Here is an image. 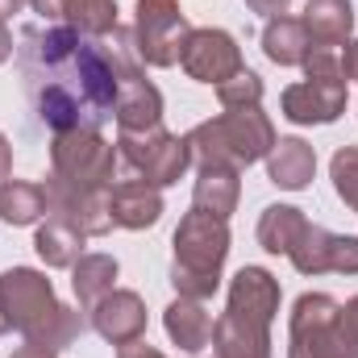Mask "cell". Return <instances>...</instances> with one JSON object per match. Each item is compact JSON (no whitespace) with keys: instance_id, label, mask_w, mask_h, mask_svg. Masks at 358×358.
Masks as SVG:
<instances>
[{"instance_id":"6da1fadb","label":"cell","mask_w":358,"mask_h":358,"mask_svg":"<svg viewBox=\"0 0 358 358\" xmlns=\"http://www.w3.org/2000/svg\"><path fill=\"white\" fill-rule=\"evenodd\" d=\"M17 59L38 121H46L55 134L100 129L117 113V71L104 42H88L76 29L29 25Z\"/></svg>"},{"instance_id":"7a4b0ae2","label":"cell","mask_w":358,"mask_h":358,"mask_svg":"<svg viewBox=\"0 0 358 358\" xmlns=\"http://www.w3.org/2000/svg\"><path fill=\"white\" fill-rule=\"evenodd\" d=\"M279 283L263 267H242L229 283V308L213 325L217 358H271V317Z\"/></svg>"},{"instance_id":"3957f363","label":"cell","mask_w":358,"mask_h":358,"mask_svg":"<svg viewBox=\"0 0 358 358\" xmlns=\"http://www.w3.org/2000/svg\"><path fill=\"white\" fill-rule=\"evenodd\" d=\"M275 146L267 113L259 104L250 108H229L217 121H204L187 134V150L200 167H250Z\"/></svg>"},{"instance_id":"277c9868","label":"cell","mask_w":358,"mask_h":358,"mask_svg":"<svg viewBox=\"0 0 358 358\" xmlns=\"http://www.w3.org/2000/svg\"><path fill=\"white\" fill-rule=\"evenodd\" d=\"M229 255V225L225 217L192 208L176 229V263H171V283L179 296L204 300L221 283V263Z\"/></svg>"},{"instance_id":"5b68a950","label":"cell","mask_w":358,"mask_h":358,"mask_svg":"<svg viewBox=\"0 0 358 358\" xmlns=\"http://www.w3.org/2000/svg\"><path fill=\"white\" fill-rule=\"evenodd\" d=\"M287 358H358L342 329V308L325 292H304L292 308V350Z\"/></svg>"},{"instance_id":"8992f818","label":"cell","mask_w":358,"mask_h":358,"mask_svg":"<svg viewBox=\"0 0 358 358\" xmlns=\"http://www.w3.org/2000/svg\"><path fill=\"white\" fill-rule=\"evenodd\" d=\"M63 304H55L50 279L29 267L4 271L0 275V334L17 329L25 342H38L46 325L59 317Z\"/></svg>"},{"instance_id":"52a82bcc","label":"cell","mask_w":358,"mask_h":358,"mask_svg":"<svg viewBox=\"0 0 358 358\" xmlns=\"http://www.w3.org/2000/svg\"><path fill=\"white\" fill-rule=\"evenodd\" d=\"M117 146H121V150H117L121 163H125L138 179L155 183V187L176 183V179L187 171V163H192L187 138L167 134L163 125H159V129H146V134H121Z\"/></svg>"},{"instance_id":"ba28073f","label":"cell","mask_w":358,"mask_h":358,"mask_svg":"<svg viewBox=\"0 0 358 358\" xmlns=\"http://www.w3.org/2000/svg\"><path fill=\"white\" fill-rule=\"evenodd\" d=\"M192 25L179 13L176 0H138V21H134V50L150 67H171L179 63V50L187 42Z\"/></svg>"},{"instance_id":"9c48e42d","label":"cell","mask_w":358,"mask_h":358,"mask_svg":"<svg viewBox=\"0 0 358 358\" xmlns=\"http://www.w3.org/2000/svg\"><path fill=\"white\" fill-rule=\"evenodd\" d=\"M179 67H183L192 80L221 88V84L234 80L246 63H242L238 42H234L225 29H192L187 42H183V50H179Z\"/></svg>"},{"instance_id":"30bf717a","label":"cell","mask_w":358,"mask_h":358,"mask_svg":"<svg viewBox=\"0 0 358 358\" xmlns=\"http://www.w3.org/2000/svg\"><path fill=\"white\" fill-rule=\"evenodd\" d=\"M287 259L296 263V271H304V275H321V271L358 275V238L329 234L321 225H304V234L287 250Z\"/></svg>"},{"instance_id":"8fae6325","label":"cell","mask_w":358,"mask_h":358,"mask_svg":"<svg viewBox=\"0 0 358 358\" xmlns=\"http://www.w3.org/2000/svg\"><path fill=\"white\" fill-rule=\"evenodd\" d=\"M346 108V80H304L283 92V117L296 125H329Z\"/></svg>"},{"instance_id":"7c38bea8","label":"cell","mask_w":358,"mask_h":358,"mask_svg":"<svg viewBox=\"0 0 358 358\" xmlns=\"http://www.w3.org/2000/svg\"><path fill=\"white\" fill-rule=\"evenodd\" d=\"M104 204H108V221L121 225V229H146V225H155L159 213H163L159 187L146 183V179H138V176L108 183Z\"/></svg>"},{"instance_id":"4fadbf2b","label":"cell","mask_w":358,"mask_h":358,"mask_svg":"<svg viewBox=\"0 0 358 358\" xmlns=\"http://www.w3.org/2000/svg\"><path fill=\"white\" fill-rule=\"evenodd\" d=\"M92 325L104 342L113 346H129L146 334V308L134 292H108L96 308H92Z\"/></svg>"},{"instance_id":"5bb4252c","label":"cell","mask_w":358,"mask_h":358,"mask_svg":"<svg viewBox=\"0 0 358 358\" xmlns=\"http://www.w3.org/2000/svg\"><path fill=\"white\" fill-rule=\"evenodd\" d=\"M38 17L67 21L84 38H108L117 29V4L113 0H29Z\"/></svg>"},{"instance_id":"9a60e30c","label":"cell","mask_w":358,"mask_h":358,"mask_svg":"<svg viewBox=\"0 0 358 358\" xmlns=\"http://www.w3.org/2000/svg\"><path fill=\"white\" fill-rule=\"evenodd\" d=\"M117 125L121 134H146V129H159L163 121V96L159 88L146 80V76H134V80H121L117 84Z\"/></svg>"},{"instance_id":"2e32d148","label":"cell","mask_w":358,"mask_h":358,"mask_svg":"<svg viewBox=\"0 0 358 358\" xmlns=\"http://www.w3.org/2000/svg\"><path fill=\"white\" fill-rule=\"evenodd\" d=\"M267 171H271V183H279V187H287V192H300V187H308V179L317 171V155H313V146L300 142V138H279V142L271 146Z\"/></svg>"},{"instance_id":"e0dca14e","label":"cell","mask_w":358,"mask_h":358,"mask_svg":"<svg viewBox=\"0 0 358 358\" xmlns=\"http://www.w3.org/2000/svg\"><path fill=\"white\" fill-rule=\"evenodd\" d=\"M213 317H208V308L200 304V300H192V296H179L176 304L167 308V334H171V342H179V350H187V355H200L208 342H213Z\"/></svg>"},{"instance_id":"ac0fdd59","label":"cell","mask_w":358,"mask_h":358,"mask_svg":"<svg viewBox=\"0 0 358 358\" xmlns=\"http://www.w3.org/2000/svg\"><path fill=\"white\" fill-rule=\"evenodd\" d=\"M263 50H267L271 63H279V67H300L308 59V50H313V38H308L300 17H283L279 13V17H271L267 29H263Z\"/></svg>"},{"instance_id":"d6986e66","label":"cell","mask_w":358,"mask_h":358,"mask_svg":"<svg viewBox=\"0 0 358 358\" xmlns=\"http://www.w3.org/2000/svg\"><path fill=\"white\" fill-rule=\"evenodd\" d=\"M84 229L76 225V221H67V217H59V213H46V225L38 229V255L50 263V267H76L84 255Z\"/></svg>"},{"instance_id":"ffe728a7","label":"cell","mask_w":358,"mask_h":358,"mask_svg":"<svg viewBox=\"0 0 358 358\" xmlns=\"http://www.w3.org/2000/svg\"><path fill=\"white\" fill-rule=\"evenodd\" d=\"M300 21H304L313 46H338V42H346V34L355 25V8H350V0H308Z\"/></svg>"},{"instance_id":"44dd1931","label":"cell","mask_w":358,"mask_h":358,"mask_svg":"<svg viewBox=\"0 0 358 358\" xmlns=\"http://www.w3.org/2000/svg\"><path fill=\"white\" fill-rule=\"evenodd\" d=\"M46 213H50V200H46L42 183H21V179L0 183V221L4 225H34Z\"/></svg>"},{"instance_id":"7402d4cb","label":"cell","mask_w":358,"mask_h":358,"mask_svg":"<svg viewBox=\"0 0 358 358\" xmlns=\"http://www.w3.org/2000/svg\"><path fill=\"white\" fill-rule=\"evenodd\" d=\"M234 204H238V167H200L196 208L213 217H229Z\"/></svg>"},{"instance_id":"603a6c76","label":"cell","mask_w":358,"mask_h":358,"mask_svg":"<svg viewBox=\"0 0 358 358\" xmlns=\"http://www.w3.org/2000/svg\"><path fill=\"white\" fill-rule=\"evenodd\" d=\"M304 217H300V208H292V204H271L267 213H263V221H259V242H263V250L271 255H287L296 242H300V234H304Z\"/></svg>"},{"instance_id":"cb8c5ba5","label":"cell","mask_w":358,"mask_h":358,"mask_svg":"<svg viewBox=\"0 0 358 358\" xmlns=\"http://www.w3.org/2000/svg\"><path fill=\"white\" fill-rule=\"evenodd\" d=\"M76 296H80V304H88L96 308L108 292H113V283H117V263L108 259V255H84L80 263H76Z\"/></svg>"},{"instance_id":"d4e9b609","label":"cell","mask_w":358,"mask_h":358,"mask_svg":"<svg viewBox=\"0 0 358 358\" xmlns=\"http://www.w3.org/2000/svg\"><path fill=\"white\" fill-rule=\"evenodd\" d=\"M217 96H221V104L225 108H250V104H259L263 100V80L255 76V71H238L234 80H225L221 88H217Z\"/></svg>"},{"instance_id":"484cf974","label":"cell","mask_w":358,"mask_h":358,"mask_svg":"<svg viewBox=\"0 0 358 358\" xmlns=\"http://www.w3.org/2000/svg\"><path fill=\"white\" fill-rule=\"evenodd\" d=\"M334 187H338V196L358 213V150L355 146H346V150L334 155Z\"/></svg>"},{"instance_id":"4316f807","label":"cell","mask_w":358,"mask_h":358,"mask_svg":"<svg viewBox=\"0 0 358 358\" xmlns=\"http://www.w3.org/2000/svg\"><path fill=\"white\" fill-rule=\"evenodd\" d=\"M342 329H346V338H350V346L358 350V296L342 308Z\"/></svg>"},{"instance_id":"83f0119b","label":"cell","mask_w":358,"mask_h":358,"mask_svg":"<svg viewBox=\"0 0 358 358\" xmlns=\"http://www.w3.org/2000/svg\"><path fill=\"white\" fill-rule=\"evenodd\" d=\"M117 358H167V355H159L155 346H146V342L138 338V342H129V346H121V355H117Z\"/></svg>"},{"instance_id":"f1b7e54d","label":"cell","mask_w":358,"mask_h":358,"mask_svg":"<svg viewBox=\"0 0 358 358\" xmlns=\"http://www.w3.org/2000/svg\"><path fill=\"white\" fill-rule=\"evenodd\" d=\"M342 80H358V42H350L342 55Z\"/></svg>"},{"instance_id":"f546056e","label":"cell","mask_w":358,"mask_h":358,"mask_svg":"<svg viewBox=\"0 0 358 358\" xmlns=\"http://www.w3.org/2000/svg\"><path fill=\"white\" fill-rule=\"evenodd\" d=\"M255 13H267V17H279L283 8H287V0H246Z\"/></svg>"},{"instance_id":"4dcf8cb0","label":"cell","mask_w":358,"mask_h":358,"mask_svg":"<svg viewBox=\"0 0 358 358\" xmlns=\"http://www.w3.org/2000/svg\"><path fill=\"white\" fill-rule=\"evenodd\" d=\"M8 167H13V150H8V142H4V134H0V183L8 179Z\"/></svg>"},{"instance_id":"1f68e13d","label":"cell","mask_w":358,"mask_h":358,"mask_svg":"<svg viewBox=\"0 0 358 358\" xmlns=\"http://www.w3.org/2000/svg\"><path fill=\"white\" fill-rule=\"evenodd\" d=\"M13 358H55V350H42V346H29V342H25Z\"/></svg>"},{"instance_id":"d6a6232c","label":"cell","mask_w":358,"mask_h":358,"mask_svg":"<svg viewBox=\"0 0 358 358\" xmlns=\"http://www.w3.org/2000/svg\"><path fill=\"white\" fill-rule=\"evenodd\" d=\"M8 55H13V34H8V25L0 21V63H4Z\"/></svg>"},{"instance_id":"836d02e7","label":"cell","mask_w":358,"mask_h":358,"mask_svg":"<svg viewBox=\"0 0 358 358\" xmlns=\"http://www.w3.org/2000/svg\"><path fill=\"white\" fill-rule=\"evenodd\" d=\"M21 4H25V0H0V21H8L13 13H21Z\"/></svg>"}]
</instances>
